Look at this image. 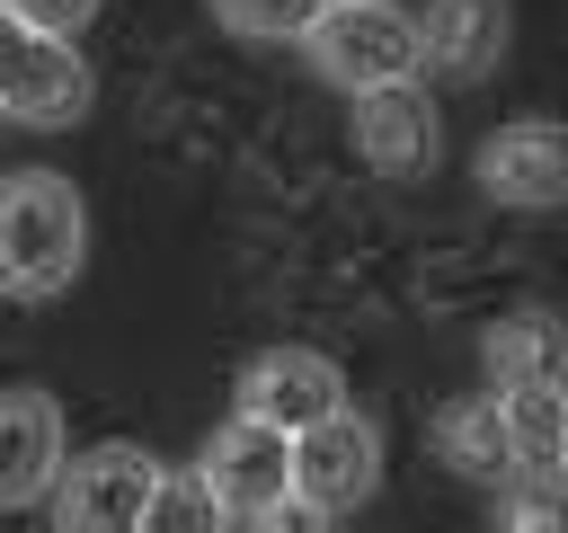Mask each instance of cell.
I'll return each mask as SVG.
<instances>
[{
  "mask_svg": "<svg viewBox=\"0 0 568 533\" xmlns=\"http://www.w3.org/2000/svg\"><path fill=\"white\" fill-rule=\"evenodd\" d=\"M89 258V204L62 169H18L0 178V293L53 302Z\"/></svg>",
  "mask_w": 568,
  "mask_h": 533,
  "instance_id": "cell-1",
  "label": "cell"
},
{
  "mask_svg": "<svg viewBox=\"0 0 568 533\" xmlns=\"http://www.w3.org/2000/svg\"><path fill=\"white\" fill-rule=\"evenodd\" d=\"M302 44H311L320 80H337L346 98L417 80V27H408V9H390V0H328Z\"/></svg>",
  "mask_w": 568,
  "mask_h": 533,
  "instance_id": "cell-2",
  "label": "cell"
},
{
  "mask_svg": "<svg viewBox=\"0 0 568 533\" xmlns=\"http://www.w3.org/2000/svg\"><path fill=\"white\" fill-rule=\"evenodd\" d=\"M382 489V426L364 409H328L293 435V506L311 515H346Z\"/></svg>",
  "mask_w": 568,
  "mask_h": 533,
  "instance_id": "cell-3",
  "label": "cell"
},
{
  "mask_svg": "<svg viewBox=\"0 0 568 533\" xmlns=\"http://www.w3.org/2000/svg\"><path fill=\"white\" fill-rule=\"evenodd\" d=\"M160 462L142 444H89L80 462L53 471V533H133Z\"/></svg>",
  "mask_w": 568,
  "mask_h": 533,
  "instance_id": "cell-4",
  "label": "cell"
},
{
  "mask_svg": "<svg viewBox=\"0 0 568 533\" xmlns=\"http://www.w3.org/2000/svg\"><path fill=\"white\" fill-rule=\"evenodd\" d=\"M195 480L213 489V506L222 515H275L284 497H293V435H275V426H257V418H231L213 444H204V462H195Z\"/></svg>",
  "mask_w": 568,
  "mask_h": 533,
  "instance_id": "cell-5",
  "label": "cell"
},
{
  "mask_svg": "<svg viewBox=\"0 0 568 533\" xmlns=\"http://www.w3.org/2000/svg\"><path fill=\"white\" fill-rule=\"evenodd\" d=\"M0 107L27 115V124H71L89 107V62L0 9Z\"/></svg>",
  "mask_w": 568,
  "mask_h": 533,
  "instance_id": "cell-6",
  "label": "cell"
},
{
  "mask_svg": "<svg viewBox=\"0 0 568 533\" xmlns=\"http://www.w3.org/2000/svg\"><path fill=\"white\" fill-rule=\"evenodd\" d=\"M328 409H346V373H337L320 346H266V355H248V373H240V418H257V426H275V435H302V426L328 418Z\"/></svg>",
  "mask_w": 568,
  "mask_h": 533,
  "instance_id": "cell-7",
  "label": "cell"
},
{
  "mask_svg": "<svg viewBox=\"0 0 568 533\" xmlns=\"http://www.w3.org/2000/svg\"><path fill=\"white\" fill-rule=\"evenodd\" d=\"M479 187L497 195V204H515V213H550L559 195H568V142H559V124H506V133H488L479 142Z\"/></svg>",
  "mask_w": 568,
  "mask_h": 533,
  "instance_id": "cell-8",
  "label": "cell"
},
{
  "mask_svg": "<svg viewBox=\"0 0 568 533\" xmlns=\"http://www.w3.org/2000/svg\"><path fill=\"white\" fill-rule=\"evenodd\" d=\"M355 151H364L382 178H417V169H435L444 133H435L426 89H417V80H399V89H364V98H355Z\"/></svg>",
  "mask_w": 568,
  "mask_h": 533,
  "instance_id": "cell-9",
  "label": "cell"
},
{
  "mask_svg": "<svg viewBox=\"0 0 568 533\" xmlns=\"http://www.w3.org/2000/svg\"><path fill=\"white\" fill-rule=\"evenodd\" d=\"M408 27H417V62L435 80H488L506 53V0H426Z\"/></svg>",
  "mask_w": 568,
  "mask_h": 533,
  "instance_id": "cell-10",
  "label": "cell"
},
{
  "mask_svg": "<svg viewBox=\"0 0 568 533\" xmlns=\"http://www.w3.org/2000/svg\"><path fill=\"white\" fill-rule=\"evenodd\" d=\"M62 471V409L44 391H0V515L36 506Z\"/></svg>",
  "mask_w": 568,
  "mask_h": 533,
  "instance_id": "cell-11",
  "label": "cell"
},
{
  "mask_svg": "<svg viewBox=\"0 0 568 533\" xmlns=\"http://www.w3.org/2000/svg\"><path fill=\"white\" fill-rule=\"evenodd\" d=\"M435 462L444 471H462L470 489H515V453H506V418H497V391H462V400H444L435 409Z\"/></svg>",
  "mask_w": 568,
  "mask_h": 533,
  "instance_id": "cell-12",
  "label": "cell"
},
{
  "mask_svg": "<svg viewBox=\"0 0 568 533\" xmlns=\"http://www.w3.org/2000/svg\"><path fill=\"white\" fill-rule=\"evenodd\" d=\"M497 418H506V453H515V480H524V489H559V382H524V391H497Z\"/></svg>",
  "mask_w": 568,
  "mask_h": 533,
  "instance_id": "cell-13",
  "label": "cell"
},
{
  "mask_svg": "<svg viewBox=\"0 0 568 533\" xmlns=\"http://www.w3.org/2000/svg\"><path fill=\"white\" fill-rule=\"evenodd\" d=\"M479 355H488V382H497V391L559 382V329H550V311H515V320H497Z\"/></svg>",
  "mask_w": 568,
  "mask_h": 533,
  "instance_id": "cell-14",
  "label": "cell"
},
{
  "mask_svg": "<svg viewBox=\"0 0 568 533\" xmlns=\"http://www.w3.org/2000/svg\"><path fill=\"white\" fill-rule=\"evenodd\" d=\"M133 533H231V515L213 506V489L195 471H160L151 497H142V524Z\"/></svg>",
  "mask_w": 568,
  "mask_h": 533,
  "instance_id": "cell-15",
  "label": "cell"
},
{
  "mask_svg": "<svg viewBox=\"0 0 568 533\" xmlns=\"http://www.w3.org/2000/svg\"><path fill=\"white\" fill-rule=\"evenodd\" d=\"M328 0H213V18L231 27V36H257V44H284V36H311V18H320Z\"/></svg>",
  "mask_w": 568,
  "mask_h": 533,
  "instance_id": "cell-16",
  "label": "cell"
},
{
  "mask_svg": "<svg viewBox=\"0 0 568 533\" xmlns=\"http://www.w3.org/2000/svg\"><path fill=\"white\" fill-rule=\"evenodd\" d=\"M0 9H9L18 27H36V36H53V44H62V36H80V27L98 18V0H0Z\"/></svg>",
  "mask_w": 568,
  "mask_h": 533,
  "instance_id": "cell-17",
  "label": "cell"
},
{
  "mask_svg": "<svg viewBox=\"0 0 568 533\" xmlns=\"http://www.w3.org/2000/svg\"><path fill=\"white\" fill-rule=\"evenodd\" d=\"M515 533H559V489H515Z\"/></svg>",
  "mask_w": 568,
  "mask_h": 533,
  "instance_id": "cell-18",
  "label": "cell"
},
{
  "mask_svg": "<svg viewBox=\"0 0 568 533\" xmlns=\"http://www.w3.org/2000/svg\"><path fill=\"white\" fill-rule=\"evenodd\" d=\"M257 533H328V515H311V506H275V515H257Z\"/></svg>",
  "mask_w": 568,
  "mask_h": 533,
  "instance_id": "cell-19",
  "label": "cell"
}]
</instances>
